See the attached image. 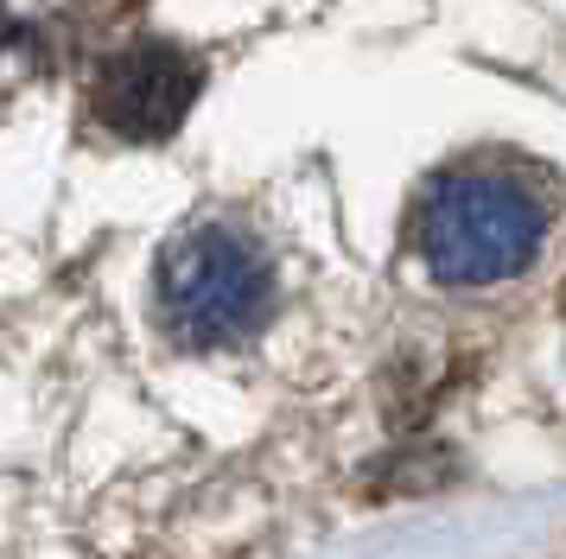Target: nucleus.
I'll return each instance as SVG.
<instances>
[{"instance_id":"f257e3e1","label":"nucleus","mask_w":566,"mask_h":559,"mask_svg":"<svg viewBox=\"0 0 566 559\" xmlns=\"http://www.w3.org/2000/svg\"><path fill=\"white\" fill-rule=\"evenodd\" d=\"M159 325L185 350L249 344L274 312V267L235 223H191L159 249L154 274Z\"/></svg>"},{"instance_id":"f03ea898","label":"nucleus","mask_w":566,"mask_h":559,"mask_svg":"<svg viewBox=\"0 0 566 559\" xmlns=\"http://www.w3.org/2000/svg\"><path fill=\"white\" fill-rule=\"evenodd\" d=\"M547 235L541 198L510 172H439L420 203V261L446 286H496L528 274Z\"/></svg>"},{"instance_id":"7ed1b4c3","label":"nucleus","mask_w":566,"mask_h":559,"mask_svg":"<svg viewBox=\"0 0 566 559\" xmlns=\"http://www.w3.org/2000/svg\"><path fill=\"white\" fill-rule=\"evenodd\" d=\"M198 89H205V71L185 45L134 39L115 57H103V71L90 83V115L122 140H166L191 115Z\"/></svg>"}]
</instances>
